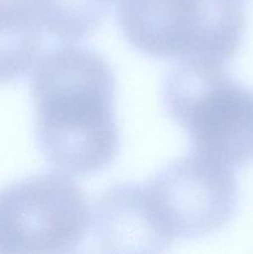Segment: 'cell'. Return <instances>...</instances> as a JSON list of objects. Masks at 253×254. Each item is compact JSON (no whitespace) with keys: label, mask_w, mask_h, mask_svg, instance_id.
<instances>
[{"label":"cell","mask_w":253,"mask_h":254,"mask_svg":"<svg viewBox=\"0 0 253 254\" xmlns=\"http://www.w3.org/2000/svg\"><path fill=\"white\" fill-rule=\"evenodd\" d=\"M39 0H0V84L24 76L42 47Z\"/></svg>","instance_id":"52a82bcc"},{"label":"cell","mask_w":253,"mask_h":254,"mask_svg":"<svg viewBox=\"0 0 253 254\" xmlns=\"http://www.w3.org/2000/svg\"><path fill=\"white\" fill-rule=\"evenodd\" d=\"M116 1H117V0H114V4H116Z\"/></svg>","instance_id":"9c48e42d"},{"label":"cell","mask_w":253,"mask_h":254,"mask_svg":"<svg viewBox=\"0 0 253 254\" xmlns=\"http://www.w3.org/2000/svg\"><path fill=\"white\" fill-rule=\"evenodd\" d=\"M166 112L189 136L192 153L241 168L253 161V91L223 64L184 61L161 86Z\"/></svg>","instance_id":"7a4b0ae2"},{"label":"cell","mask_w":253,"mask_h":254,"mask_svg":"<svg viewBox=\"0 0 253 254\" xmlns=\"http://www.w3.org/2000/svg\"><path fill=\"white\" fill-rule=\"evenodd\" d=\"M156 227L171 245L198 238L227 225L238 205V185L228 166L192 153L143 184Z\"/></svg>","instance_id":"5b68a950"},{"label":"cell","mask_w":253,"mask_h":254,"mask_svg":"<svg viewBox=\"0 0 253 254\" xmlns=\"http://www.w3.org/2000/svg\"><path fill=\"white\" fill-rule=\"evenodd\" d=\"M114 0H39L44 31L74 42L93 34L106 20Z\"/></svg>","instance_id":"ba28073f"},{"label":"cell","mask_w":253,"mask_h":254,"mask_svg":"<svg viewBox=\"0 0 253 254\" xmlns=\"http://www.w3.org/2000/svg\"><path fill=\"white\" fill-rule=\"evenodd\" d=\"M116 5L126 41L154 59L225 66L245 37L242 0H117Z\"/></svg>","instance_id":"3957f363"},{"label":"cell","mask_w":253,"mask_h":254,"mask_svg":"<svg viewBox=\"0 0 253 254\" xmlns=\"http://www.w3.org/2000/svg\"><path fill=\"white\" fill-rule=\"evenodd\" d=\"M30 92L37 144L52 168L84 176L113 163L119 151L116 76L103 56L72 42L59 45L34 64Z\"/></svg>","instance_id":"6da1fadb"},{"label":"cell","mask_w":253,"mask_h":254,"mask_svg":"<svg viewBox=\"0 0 253 254\" xmlns=\"http://www.w3.org/2000/svg\"><path fill=\"white\" fill-rule=\"evenodd\" d=\"M92 225L102 252L155 253L170 246L154 222L143 184H121L102 193Z\"/></svg>","instance_id":"8992f818"},{"label":"cell","mask_w":253,"mask_h":254,"mask_svg":"<svg viewBox=\"0 0 253 254\" xmlns=\"http://www.w3.org/2000/svg\"><path fill=\"white\" fill-rule=\"evenodd\" d=\"M92 212L64 174L45 173L0 190V253H69L83 243Z\"/></svg>","instance_id":"277c9868"}]
</instances>
